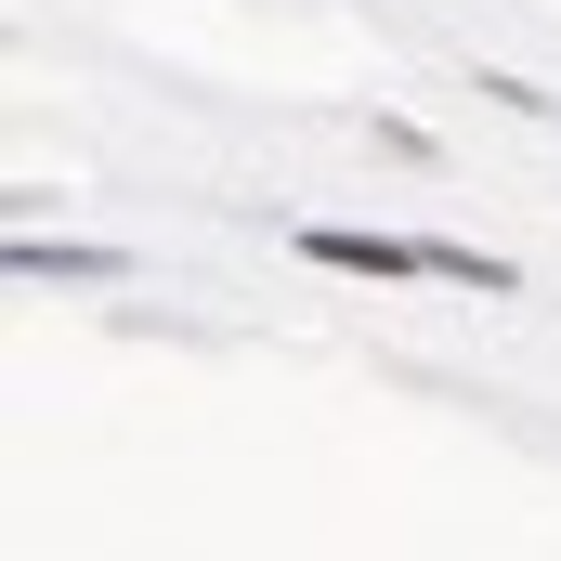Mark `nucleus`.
Instances as JSON below:
<instances>
[{
  "instance_id": "obj_1",
  "label": "nucleus",
  "mask_w": 561,
  "mask_h": 561,
  "mask_svg": "<svg viewBox=\"0 0 561 561\" xmlns=\"http://www.w3.org/2000/svg\"><path fill=\"white\" fill-rule=\"evenodd\" d=\"M300 249H313L327 275H431V249H405V236H340V222H327V236H300Z\"/></svg>"
}]
</instances>
